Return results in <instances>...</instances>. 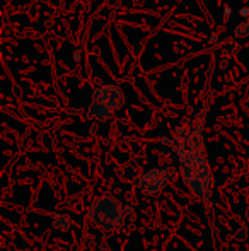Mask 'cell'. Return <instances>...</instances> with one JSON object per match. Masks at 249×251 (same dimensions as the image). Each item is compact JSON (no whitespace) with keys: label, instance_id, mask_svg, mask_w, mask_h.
<instances>
[{"label":"cell","instance_id":"cell-1","mask_svg":"<svg viewBox=\"0 0 249 251\" xmlns=\"http://www.w3.org/2000/svg\"><path fill=\"white\" fill-rule=\"evenodd\" d=\"M202 126V120L191 122L189 126H181L176 130L171 147L180 157V169L186 186L202 201H208L212 192V175L203 147Z\"/></svg>","mask_w":249,"mask_h":251},{"label":"cell","instance_id":"cell-4","mask_svg":"<svg viewBox=\"0 0 249 251\" xmlns=\"http://www.w3.org/2000/svg\"><path fill=\"white\" fill-rule=\"evenodd\" d=\"M94 101L114 111V109L123 106V91L116 84H101V86H97L96 93H94Z\"/></svg>","mask_w":249,"mask_h":251},{"label":"cell","instance_id":"cell-6","mask_svg":"<svg viewBox=\"0 0 249 251\" xmlns=\"http://www.w3.org/2000/svg\"><path fill=\"white\" fill-rule=\"evenodd\" d=\"M53 226L58 229H67L70 226V217L63 214H55L53 215Z\"/></svg>","mask_w":249,"mask_h":251},{"label":"cell","instance_id":"cell-9","mask_svg":"<svg viewBox=\"0 0 249 251\" xmlns=\"http://www.w3.org/2000/svg\"><path fill=\"white\" fill-rule=\"evenodd\" d=\"M248 19H249V17H248Z\"/></svg>","mask_w":249,"mask_h":251},{"label":"cell","instance_id":"cell-3","mask_svg":"<svg viewBox=\"0 0 249 251\" xmlns=\"http://www.w3.org/2000/svg\"><path fill=\"white\" fill-rule=\"evenodd\" d=\"M171 178V173L167 168H156L150 169V171L143 173L138 179H136V185L147 195H157L164 186L167 185Z\"/></svg>","mask_w":249,"mask_h":251},{"label":"cell","instance_id":"cell-8","mask_svg":"<svg viewBox=\"0 0 249 251\" xmlns=\"http://www.w3.org/2000/svg\"><path fill=\"white\" fill-rule=\"evenodd\" d=\"M246 219H248V221H249V210H248V215H246Z\"/></svg>","mask_w":249,"mask_h":251},{"label":"cell","instance_id":"cell-2","mask_svg":"<svg viewBox=\"0 0 249 251\" xmlns=\"http://www.w3.org/2000/svg\"><path fill=\"white\" fill-rule=\"evenodd\" d=\"M89 221L99 231L104 232L116 231V229H120L123 226L125 221L123 205L120 203V200L114 199V197L110 195L101 197V199H97L91 205Z\"/></svg>","mask_w":249,"mask_h":251},{"label":"cell","instance_id":"cell-5","mask_svg":"<svg viewBox=\"0 0 249 251\" xmlns=\"http://www.w3.org/2000/svg\"><path fill=\"white\" fill-rule=\"evenodd\" d=\"M87 116L92 120H110L111 116H113V109H110V108H106V106L99 104V102L92 101L89 111H87Z\"/></svg>","mask_w":249,"mask_h":251},{"label":"cell","instance_id":"cell-7","mask_svg":"<svg viewBox=\"0 0 249 251\" xmlns=\"http://www.w3.org/2000/svg\"><path fill=\"white\" fill-rule=\"evenodd\" d=\"M234 34H236L237 38H246V36H249V19L243 21L241 24H237L236 31H234Z\"/></svg>","mask_w":249,"mask_h":251}]
</instances>
